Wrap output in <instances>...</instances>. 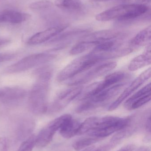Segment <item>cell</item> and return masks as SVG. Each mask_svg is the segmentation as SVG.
Masks as SVG:
<instances>
[{
	"label": "cell",
	"mask_w": 151,
	"mask_h": 151,
	"mask_svg": "<svg viewBox=\"0 0 151 151\" xmlns=\"http://www.w3.org/2000/svg\"><path fill=\"white\" fill-rule=\"evenodd\" d=\"M151 27H148L140 31L134 37L129 43V47L134 50L137 48L148 45L150 43Z\"/></svg>",
	"instance_id": "obj_15"
},
{
	"label": "cell",
	"mask_w": 151,
	"mask_h": 151,
	"mask_svg": "<svg viewBox=\"0 0 151 151\" xmlns=\"http://www.w3.org/2000/svg\"><path fill=\"white\" fill-rule=\"evenodd\" d=\"M96 1H111V0H94Z\"/></svg>",
	"instance_id": "obj_32"
},
{
	"label": "cell",
	"mask_w": 151,
	"mask_h": 151,
	"mask_svg": "<svg viewBox=\"0 0 151 151\" xmlns=\"http://www.w3.org/2000/svg\"><path fill=\"white\" fill-rule=\"evenodd\" d=\"M16 55L13 53H0V63L7 62L13 59Z\"/></svg>",
	"instance_id": "obj_25"
},
{
	"label": "cell",
	"mask_w": 151,
	"mask_h": 151,
	"mask_svg": "<svg viewBox=\"0 0 151 151\" xmlns=\"http://www.w3.org/2000/svg\"><path fill=\"white\" fill-rule=\"evenodd\" d=\"M49 80L37 79L29 94L28 105L31 112L40 115L48 111V94Z\"/></svg>",
	"instance_id": "obj_2"
},
{
	"label": "cell",
	"mask_w": 151,
	"mask_h": 151,
	"mask_svg": "<svg viewBox=\"0 0 151 151\" xmlns=\"http://www.w3.org/2000/svg\"><path fill=\"white\" fill-rule=\"evenodd\" d=\"M151 43L147 45L143 54L133 59L129 63L128 69L131 71H135L150 65L151 63Z\"/></svg>",
	"instance_id": "obj_14"
},
{
	"label": "cell",
	"mask_w": 151,
	"mask_h": 151,
	"mask_svg": "<svg viewBox=\"0 0 151 151\" xmlns=\"http://www.w3.org/2000/svg\"><path fill=\"white\" fill-rule=\"evenodd\" d=\"M140 2H144L147 1H149V0H138Z\"/></svg>",
	"instance_id": "obj_33"
},
{
	"label": "cell",
	"mask_w": 151,
	"mask_h": 151,
	"mask_svg": "<svg viewBox=\"0 0 151 151\" xmlns=\"http://www.w3.org/2000/svg\"><path fill=\"white\" fill-rule=\"evenodd\" d=\"M99 43L95 42L81 40L79 42L74 45L71 49L70 54L71 55L82 54L90 49L94 48Z\"/></svg>",
	"instance_id": "obj_19"
},
{
	"label": "cell",
	"mask_w": 151,
	"mask_h": 151,
	"mask_svg": "<svg viewBox=\"0 0 151 151\" xmlns=\"http://www.w3.org/2000/svg\"><path fill=\"white\" fill-rule=\"evenodd\" d=\"M25 89L17 86L0 88V101L5 104H12L23 100L26 96Z\"/></svg>",
	"instance_id": "obj_11"
},
{
	"label": "cell",
	"mask_w": 151,
	"mask_h": 151,
	"mask_svg": "<svg viewBox=\"0 0 151 151\" xmlns=\"http://www.w3.org/2000/svg\"><path fill=\"white\" fill-rule=\"evenodd\" d=\"M56 57L50 53H41L29 55L7 67L6 73L12 74L25 71L36 66L44 64Z\"/></svg>",
	"instance_id": "obj_5"
},
{
	"label": "cell",
	"mask_w": 151,
	"mask_h": 151,
	"mask_svg": "<svg viewBox=\"0 0 151 151\" xmlns=\"http://www.w3.org/2000/svg\"><path fill=\"white\" fill-rule=\"evenodd\" d=\"M72 117L70 114H64L56 118L46 125L35 137V145L38 148L46 147L52 141L56 132L64 123Z\"/></svg>",
	"instance_id": "obj_7"
},
{
	"label": "cell",
	"mask_w": 151,
	"mask_h": 151,
	"mask_svg": "<svg viewBox=\"0 0 151 151\" xmlns=\"http://www.w3.org/2000/svg\"><path fill=\"white\" fill-rule=\"evenodd\" d=\"M80 123L72 117L67 120L59 129V133L63 137L69 139L77 135Z\"/></svg>",
	"instance_id": "obj_18"
},
{
	"label": "cell",
	"mask_w": 151,
	"mask_h": 151,
	"mask_svg": "<svg viewBox=\"0 0 151 151\" xmlns=\"http://www.w3.org/2000/svg\"><path fill=\"white\" fill-rule=\"evenodd\" d=\"M99 63L90 53L80 57L70 63L59 72L57 77V80L61 82L71 79Z\"/></svg>",
	"instance_id": "obj_4"
},
{
	"label": "cell",
	"mask_w": 151,
	"mask_h": 151,
	"mask_svg": "<svg viewBox=\"0 0 151 151\" xmlns=\"http://www.w3.org/2000/svg\"><path fill=\"white\" fill-rule=\"evenodd\" d=\"M95 148V146H90V147H88V148H86V149L82 151H94Z\"/></svg>",
	"instance_id": "obj_31"
},
{
	"label": "cell",
	"mask_w": 151,
	"mask_h": 151,
	"mask_svg": "<svg viewBox=\"0 0 151 151\" xmlns=\"http://www.w3.org/2000/svg\"><path fill=\"white\" fill-rule=\"evenodd\" d=\"M151 76L150 68H149L141 73L130 83V85L124 90L116 100L109 106L108 107V111H111L117 109L127 98L128 97L135 91L137 90L147 80H149Z\"/></svg>",
	"instance_id": "obj_9"
},
{
	"label": "cell",
	"mask_w": 151,
	"mask_h": 151,
	"mask_svg": "<svg viewBox=\"0 0 151 151\" xmlns=\"http://www.w3.org/2000/svg\"><path fill=\"white\" fill-rule=\"evenodd\" d=\"M121 36V33L118 31L103 30L88 35L84 36L82 40L95 42L100 44L107 41L119 39Z\"/></svg>",
	"instance_id": "obj_13"
},
{
	"label": "cell",
	"mask_w": 151,
	"mask_h": 151,
	"mask_svg": "<svg viewBox=\"0 0 151 151\" xmlns=\"http://www.w3.org/2000/svg\"><path fill=\"white\" fill-rule=\"evenodd\" d=\"M9 141L6 137H0V151L9 150Z\"/></svg>",
	"instance_id": "obj_26"
},
{
	"label": "cell",
	"mask_w": 151,
	"mask_h": 151,
	"mask_svg": "<svg viewBox=\"0 0 151 151\" xmlns=\"http://www.w3.org/2000/svg\"><path fill=\"white\" fill-rule=\"evenodd\" d=\"M35 127V122L30 118L22 119L18 123L16 129V136L18 140L25 139L33 132Z\"/></svg>",
	"instance_id": "obj_16"
},
{
	"label": "cell",
	"mask_w": 151,
	"mask_h": 151,
	"mask_svg": "<svg viewBox=\"0 0 151 151\" xmlns=\"http://www.w3.org/2000/svg\"><path fill=\"white\" fill-rule=\"evenodd\" d=\"M149 10L143 4H131L117 5L104 11L95 17L97 20L107 21L118 19L119 20H126L140 17Z\"/></svg>",
	"instance_id": "obj_1"
},
{
	"label": "cell",
	"mask_w": 151,
	"mask_h": 151,
	"mask_svg": "<svg viewBox=\"0 0 151 151\" xmlns=\"http://www.w3.org/2000/svg\"><path fill=\"white\" fill-rule=\"evenodd\" d=\"M82 90V87H75L61 91L57 96L51 106H48L47 113L54 114L62 111L79 96Z\"/></svg>",
	"instance_id": "obj_8"
},
{
	"label": "cell",
	"mask_w": 151,
	"mask_h": 151,
	"mask_svg": "<svg viewBox=\"0 0 151 151\" xmlns=\"http://www.w3.org/2000/svg\"><path fill=\"white\" fill-rule=\"evenodd\" d=\"M135 147V146L134 145H128L116 151H132L134 150Z\"/></svg>",
	"instance_id": "obj_28"
},
{
	"label": "cell",
	"mask_w": 151,
	"mask_h": 151,
	"mask_svg": "<svg viewBox=\"0 0 151 151\" xmlns=\"http://www.w3.org/2000/svg\"><path fill=\"white\" fill-rule=\"evenodd\" d=\"M98 118V117H91L85 120L83 122L80 123L77 135H81L86 134L90 130L94 129L97 125Z\"/></svg>",
	"instance_id": "obj_20"
},
{
	"label": "cell",
	"mask_w": 151,
	"mask_h": 151,
	"mask_svg": "<svg viewBox=\"0 0 151 151\" xmlns=\"http://www.w3.org/2000/svg\"><path fill=\"white\" fill-rule=\"evenodd\" d=\"M67 26V25H65L54 27L39 32L29 38L27 40V43L30 45H35L43 43L60 33Z\"/></svg>",
	"instance_id": "obj_12"
},
{
	"label": "cell",
	"mask_w": 151,
	"mask_h": 151,
	"mask_svg": "<svg viewBox=\"0 0 151 151\" xmlns=\"http://www.w3.org/2000/svg\"><path fill=\"white\" fill-rule=\"evenodd\" d=\"M55 4L62 9L73 11L80 8L81 2L80 0H56Z\"/></svg>",
	"instance_id": "obj_21"
},
{
	"label": "cell",
	"mask_w": 151,
	"mask_h": 151,
	"mask_svg": "<svg viewBox=\"0 0 151 151\" xmlns=\"http://www.w3.org/2000/svg\"><path fill=\"white\" fill-rule=\"evenodd\" d=\"M102 138L98 137H86L76 141L73 144V147L76 151H80L87 147L91 146L92 145L96 143L99 141H101Z\"/></svg>",
	"instance_id": "obj_22"
},
{
	"label": "cell",
	"mask_w": 151,
	"mask_h": 151,
	"mask_svg": "<svg viewBox=\"0 0 151 151\" xmlns=\"http://www.w3.org/2000/svg\"><path fill=\"white\" fill-rule=\"evenodd\" d=\"M35 137L31 136L20 145L17 151H32L35 145Z\"/></svg>",
	"instance_id": "obj_23"
},
{
	"label": "cell",
	"mask_w": 151,
	"mask_h": 151,
	"mask_svg": "<svg viewBox=\"0 0 151 151\" xmlns=\"http://www.w3.org/2000/svg\"><path fill=\"white\" fill-rule=\"evenodd\" d=\"M125 84V83L121 82L110 86L82 100V104L77 107L76 112L80 113L103 106L117 96L121 92Z\"/></svg>",
	"instance_id": "obj_3"
},
{
	"label": "cell",
	"mask_w": 151,
	"mask_h": 151,
	"mask_svg": "<svg viewBox=\"0 0 151 151\" xmlns=\"http://www.w3.org/2000/svg\"><path fill=\"white\" fill-rule=\"evenodd\" d=\"M151 83L147 84L128 99L125 107L128 110L138 109L151 100Z\"/></svg>",
	"instance_id": "obj_10"
},
{
	"label": "cell",
	"mask_w": 151,
	"mask_h": 151,
	"mask_svg": "<svg viewBox=\"0 0 151 151\" xmlns=\"http://www.w3.org/2000/svg\"><path fill=\"white\" fill-rule=\"evenodd\" d=\"M111 143L109 144L108 145H106L104 146H103L101 148H99L97 150L95 151H107L109 150L110 149H111L115 145L117 144V143L111 142Z\"/></svg>",
	"instance_id": "obj_27"
},
{
	"label": "cell",
	"mask_w": 151,
	"mask_h": 151,
	"mask_svg": "<svg viewBox=\"0 0 151 151\" xmlns=\"http://www.w3.org/2000/svg\"><path fill=\"white\" fill-rule=\"evenodd\" d=\"M29 15L13 10L5 11L0 12L1 23L19 24L26 21L29 18Z\"/></svg>",
	"instance_id": "obj_17"
},
{
	"label": "cell",
	"mask_w": 151,
	"mask_h": 151,
	"mask_svg": "<svg viewBox=\"0 0 151 151\" xmlns=\"http://www.w3.org/2000/svg\"><path fill=\"white\" fill-rule=\"evenodd\" d=\"M134 151H150V149L148 147H142L137 150H134Z\"/></svg>",
	"instance_id": "obj_30"
},
{
	"label": "cell",
	"mask_w": 151,
	"mask_h": 151,
	"mask_svg": "<svg viewBox=\"0 0 151 151\" xmlns=\"http://www.w3.org/2000/svg\"><path fill=\"white\" fill-rule=\"evenodd\" d=\"M9 40L6 39L0 38V47L9 43Z\"/></svg>",
	"instance_id": "obj_29"
},
{
	"label": "cell",
	"mask_w": 151,
	"mask_h": 151,
	"mask_svg": "<svg viewBox=\"0 0 151 151\" xmlns=\"http://www.w3.org/2000/svg\"><path fill=\"white\" fill-rule=\"evenodd\" d=\"M116 62H111L99 64L90 68L75 76L68 83L70 86H76L88 82L93 79L100 77L105 73L111 71L117 66Z\"/></svg>",
	"instance_id": "obj_6"
},
{
	"label": "cell",
	"mask_w": 151,
	"mask_h": 151,
	"mask_svg": "<svg viewBox=\"0 0 151 151\" xmlns=\"http://www.w3.org/2000/svg\"><path fill=\"white\" fill-rule=\"evenodd\" d=\"M51 5V3L50 2L43 0V1H38L31 4L29 6V8L31 9L40 10L50 7Z\"/></svg>",
	"instance_id": "obj_24"
}]
</instances>
